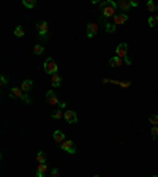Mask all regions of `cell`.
<instances>
[{
	"label": "cell",
	"mask_w": 158,
	"mask_h": 177,
	"mask_svg": "<svg viewBox=\"0 0 158 177\" xmlns=\"http://www.w3.org/2000/svg\"><path fill=\"white\" fill-rule=\"evenodd\" d=\"M100 10H101V19L106 21L108 17H114L117 13V3L112 2V0H108V2H101L100 3Z\"/></svg>",
	"instance_id": "obj_1"
},
{
	"label": "cell",
	"mask_w": 158,
	"mask_h": 177,
	"mask_svg": "<svg viewBox=\"0 0 158 177\" xmlns=\"http://www.w3.org/2000/svg\"><path fill=\"white\" fill-rule=\"evenodd\" d=\"M10 96L11 98H21L22 101H24V103H30V96L29 95H25V92L21 89V87H13V89H10Z\"/></svg>",
	"instance_id": "obj_2"
},
{
	"label": "cell",
	"mask_w": 158,
	"mask_h": 177,
	"mask_svg": "<svg viewBox=\"0 0 158 177\" xmlns=\"http://www.w3.org/2000/svg\"><path fill=\"white\" fill-rule=\"evenodd\" d=\"M126 49H128V44H126V43H120V44L116 47V54H117V57L123 59V62H125L126 65H131V60H130L128 56H126Z\"/></svg>",
	"instance_id": "obj_3"
},
{
	"label": "cell",
	"mask_w": 158,
	"mask_h": 177,
	"mask_svg": "<svg viewBox=\"0 0 158 177\" xmlns=\"http://www.w3.org/2000/svg\"><path fill=\"white\" fill-rule=\"evenodd\" d=\"M44 71L47 74H57V63L54 62V59L47 57L46 62H44Z\"/></svg>",
	"instance_id": "obj_4"
},
{
	"label": "cell",
	"mask_w": 158,
	"mask_h": 177,
	"mask_svg": "<svg viewBox=\"0 0 158 177\" xmlns=\"http://www.w3.org/2000/svg\"><path fill=\"white\" fill-rule=\"evenodd\" d=\"M60 147H62V150H65L67 154H70V155L76 154V147H74V144H73L71 139H65V141L60 144Z\"/></svg>",
	"instance_id": "obj_5"
},
{
	"label": "cell",
	"mask_w": 158,
	"mask_h": 177,
	"mask_svg": "<svg viewBox=\"0 0 158 177\" xmlns=\"http://www.w3.org/2000/svg\"><path fill=\"white\" fill-rule=\"evenodd\" d=\"M86 32H87V37H89V38H93V37L98 33V24H95V22L87 24V25H86Z\"/></svg>",
	"instance_id": "obj_6"
},
{
	"label": "cell",
	"mask_w": 158,
	"mask_h": 177,
	"mask_svg": "<svg viewBox=\"0 0 158 177\" xmlns=\"http://www.w3.org/2000/svg\"><path fill=\"white\" fill-rule=\"evenodd\" d=\"M38 33H40V38L41 40H46V37H47V22L46 21H43V22L38 24Z\"/></svg>",
	"instance_id": "obj_7"
},
{
	"label": "cell",
	"mask_w": 158,
	"mask_h": 177,
	"mask_svg": "<svg viewBox=\"0 0 158 177\" xmlns=\"http://www.w3.org/2000/svg\"><path fill=\"white\" fill-rule=\"evenodd\" d=\"M128 21V14L126 13H117L116 16H114V24L116 25H122V24H125Z\"/></svg>",
	"instance_id": "obj_8"
},
{
	"label": "cell",
	"mask_w": 158,
	"mask_h": 177,
	"mask_svg": "<svg viewBox=\"0 0 158 177\" xmlns=\"http://www.w3.org/2000/svg\"><path fill=\"white\" fill-rule=\"evenodd\" d=\"M65 120H67L70 125L76 123V122H77V116H76V112H74V111H71V109L65 111Z\"/></svg>",
	"instance_id": "obj_9"
},
{
	"label": "cell",
	"mask_w": 158,
	"mask_h": 177,
	"mask_svg": "<svg viewBox=\"0 0 158 177\" xmlns=\"http://www.w3.org/2000/svg\"><path fill=\"white\" fill-rule=\"evenodd\" d=\"M117 8H120L123 13L128 11L130 8H133V2H130V0H120V2L117 3Z\"/></svg>",
	"instance_id": "obj_10"
},
{
	"label": "cell",
	"mask_w": 158,
	"mask_h": 177,
	"mask_svg": "<svg viewBox=\"0 0 158 177\" xmlns=\"http://www.w3.org/2000/svg\"><path fill=\"white\" fill-rule=\"evenodd\" d=\"M46 98H47V101H49V105H59V100H57L54 90H49V92L46 93Z\"/></svg>",
	"instance_id": "obj_11"
},
{
	"label": "cell",
	"mask_w": 158,
	"mask_h": 177,
	"mask_svg": "<svg viewBox=\"0 0 158 177\" xmlns=\"http://www.w3.org/2000/svg\"><path fill=\"white\" fill-rule=\"evenodd\" d=\"M54 141H56V142L60 145V144L65 141V135H63L60 130H56V131H54Z\"/></svg>",
	"instance_id": "obj_12"
},
{
	"label": "cell",
	"mask_w": 158,
	"mask_h": 177,
	"mask_svg": "<svg viewBox=\"0 0 158 177\" xmlns=\"http://www.w3.org/2000/svg\"><path fill=\"white\" fill-rule=\"evenodd\" d=\"M46 171H47V165H46V163L38 165V166H37V177H44Z\"/></svg>",
	"instance_id": "obj_13"
},
{
	"label": "cell",
	"mask_w": 158,
	"mask_h": 177,
	"mask_svg": "<svg viewBox=\"0 0 158 177\" xmlns=\"http://www.w3.org/2000/svg\"><path fill=\"white\" fill-rule=\"evenodd\" d=\"M122 63H123V59H120V57H117V56L109 59V65H111L112 68H116V66H120Z\"/></svg>",
	"instance_id": "obj_14"
},
{
	"label": "cell",
	"mask_w": 158,
	"mask_h": 177,
	"mask_svg": "<svg viewBox=\"0 0 158 177\" xmlns=\"http://www.w3.org/2000/svg\"><path fill=\"white\" fill-rule=\"evenodd\" d=\"M51 82H52V87H60L62 78H60L59 74H52V76H51Z\"/></svg>",
	"instance_id": "obj_15"
},
{
	"label": "cell",
	"mask_w": 158,
	"mask_h": 177,
	"mask_svg": "<svg viewBox=\"0 0 158 177\" xmlns=\"http://www.w3.org/2000/svg\"><path fill=\"white\" fill-rule=\"evenodd\" d=\"M32 87H33V82H32L30 79H25V81H22V86H21V89H22L24 92H30V90H32Z\"/></svg>",
	"instance_id": "obj_16"
},
{
	"label": "cell",
	"mask_w": 158,
	"mask_h": 177,
	"mask_svg": "<svg viewBox=\"0 0 158 177\" xmlns=\"http://www.w3.org/2000/svg\"><path fill=\"white\" fill-rule=\"evenodd\" d=\"M104 25H106L104 29H106V32H108V33H114V32H116V29H117V25H116L114 22H112V24H111V22H106Z\"/></svg>",
	"instance_id": "obj_17"
},
{
	"label": "cell",
	"mask_w": 158,
	"mask_h": 177,
	"mask_svg": "<svg viewBox=\"0 0 158 177\" xmlns=\"http://www.w3.org/2000/svg\"><path fill=\"white\" fill-rule=\"evenodd\" d=\"M22 5L25 8H35L37 2H35V0H22Z\"/></svg>",
	"instance_id": "obj_18"
},
{
	"label": "cell",
	"mask_w": 158,
	"mask_h": 177,
	"mask_svg": "<svg viewBox=\"0 0 158 177\" xmlns=\"http://www.w3.org/2000/svg\"><path fill=\"white\" fill-rule=\"evenodd\" d=\"M37 161H38L40 165L46 163V155H44V152H38V154H37Z\"/></svg>",
	"instance_id": "obj_19"
},
{
	"label": "cell",
	"mask_w": 158,
	"mask_h": 177,
	"mask_svg": "<svg viewBox=\"0 0 158 177\" xmlns=\"http://www.w3.org/2000/svg\"><path fill=\"white\" fill-rule=\"evenodd\" d=\"M147 8H149V11L155 13V11L158 10V5H156L155 2H152V0H149V2H147Z\"/></svg>",
	"instance_id": "obj_20"
},
{
	"label": "cell",
	"mask_w": 158,
	"mask_h": 177,
	"mask_svg": "<svg viewBox=\"0 0 158 177\" xmlns=\"http://www.w3.org/2000/svg\"><path fill=\"white\" fill-rule=\"evenodd\" d=\"M43 51H44V46H43V44H35V47H33V52H35L37 56L43 54Z\"/></svg>",
	"instance_id": "obj_21"
},
{
	"label": "cell",
	"mask_w": 158,
	"mask_h": 177,
	"mask_svg": "<svg viewBox=\"0 0 158 177\" xmlns=\"http://www.w3.org/2000/svg\"><path fill=\"white\" fill-rule=\"evenodd\" d=\"M156 22H158V16H156V14H153V16L149 17V25H150V27H155Z\"/></svg>",
	"instance_id": "obj_22"
},
{
	"label": "cell",
	"mask_w": 158,
	"mask_h": 177,
	"mask_svg": "<svg viewBox=\"0 0 158 177\" xmlns=\"http://www.w3.org/2000/svg\"><path fill=\"white\" fill-rule=\"evenodd\" d=\"M24 33H25V32H24V29H22V27H16V29H14V35H16L17 38H22V37H24Z\"/></svg>",
	"instance_id": "obj_23"
},
{
	"label": "cell",
	"mask_w": 158,
	"mask_h": 177,
	"mask_svg": "<svg viewBox=\"0 0 158 177\" xmlns=\"http://www.w3.org/2000/svg\"><path fill=\"white\" fill-rule=\"evenodd\" d=\"M149 122H150L153 126H158V116H156V114H155V116H150V117H149Z\"/></svg>",
	"instance_id": "obj_24"
},
{
	"label": "cell",
	"mask_w": 158,
	"mask_h": 177,
	"mask_svg": "<svg viewBox=\"0 0 158 177\" xmlns=\"http://www.w3.org/2000/svg\"><path fill=\"white\" fill-rule=\"evenodd\" d=\"M150 135H152V139H158V126H152Z\"/></svg>",
	"instance_id": "obj_25"
},
{
	"label": "cell",
	"mask_w": 158,
	"mask_h": 177,
	"mask_svg": "<svg viewBox=\"0 0 158 177\" xmlns=\"http://www.w3.org/2000/svg\"><path fill=\"white\" fill-rule=\"evenodd\" d=\"M62 117H65V112H62V111H57V112L52 114V119H56V120H59V119H62Z\"/></svg>",
	"instance_id": "obj_26"
},
{
	"label": "cell",
	"mask_w": 158,
	"mask_h": 177,
	"mask_svg": "<svg viewBox=\"0 0 158 177\" xmlns=\"http://www.w3.org/2000/svg\"><path fill=\"white\" fill-rule=\"evenodd\" d=\"M59 175H60V172H59L57 168H54V169L51 171V177H59Z\"/></svg>",
	"instance_id": "obj_27"
},
{
	"label": "cell",
	"mask_w": 158,
	"mask_h": 177,
	"mask_svg": "<svg viewBox=\"0 0 158 177\" xmlns=\"http://www.w3.org/2000/svg\"><path fill=\"white\" fill-rule=\"evenodd\" d=\"M0 82H2V86H7V84H8V81H7L5 76H2V78H0Z\"/></svg>",
	"instance_id": "obj_28"
},
{
	"label": "cell",
	"mask_w": 158,
	"mask_h": 177,
	"mask_svg": "<svg viewBox=\"0 0 158 177\" xmlns=\"http://www.w3.org/2000/svg\"><path fill=\"white\" fill-rule=\"evenodd\" d=\"M93 177H100V175H98V174H96V175H93Z\"/></svg>",
	"instance_id": "obj_29"
},
{
	"label": "cell",
	"mask_w": 158,
	"mask_h": 177,
	"mask_svg": "<svg viewBox=\"0 0 158 177\" xmlns=\"http://www.w3.org/2000/svg\"><path fill=\"white\" fill-rule=\"evenodd\" d=\"M152 177H156V175H152Z\"/></svg>",
	"instance_id": "obj_30"
}]
</instances>
